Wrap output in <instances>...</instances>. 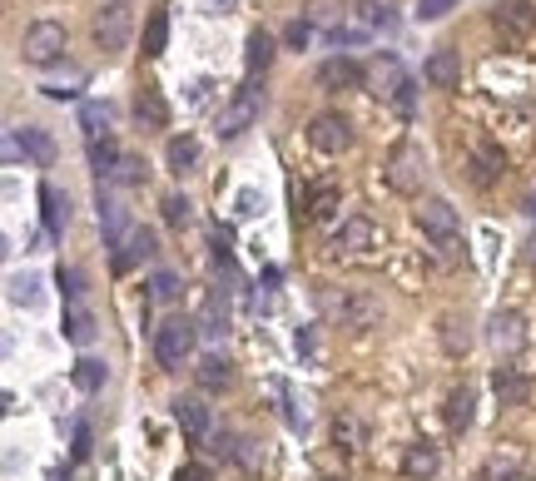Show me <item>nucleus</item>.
Masks as SVG:
<instances>
[{
    "label": "nucleus",
    "mask_w": 536,
    "mask_h": 481,
    "mask_svg": "<svg viewBox=\"0 0 536 481\" xmlns=\"http://www.w3.org/2000/svg\"><path fill=\"white\" fill-rule=\"evenodd\" d=\"M368 90H373L378 100L398 105L402 115H412V80H407L398 55H378V60L368 65Z\"/></svg>",
    "instance_id": "f03ea898"
},
{
    "label": "nucleus",
    "mask_w": 536,
    "mask_h": 481,
    "mask_svg": "<svg viewBox=\"0 0 536 481\" xmlns=\"http://www.w3.org/2000/svg\"><path fill=\"white\" fill-rule=\"evenodd\" d=\"M224 328H229V308H224V298H209V303H204V313H199V333L219 338Z\"/></svg>",
    "instance_id": "f704fd0d"
},
{
    "label": "nucleus",
    "mask_w": 536,
    "mask_h": 481,
    "mask_svg": "<svg viewBox=\"0 0 536 481\" xmlns=\"http://www.w3.org/2000/svg\"><path fill=\"white\" fill-rule=\"evenodd\" d=\"M174 422H179L189 437H204V432H209V407H204V397H174Z\"/></svg>",
    "instance_id": "412c9836"
},
{
    "label": "nucleus",
    "mask_w": 536,
    "mask_h": 481,
    "mask_svg": "<svg viewBox=\"0 0 536 481\" xmlns=\"http://www.w3.org/2000/svg\"><path fill=\"white\" fill-rule=\"evenodd\" d=\"M134 120L149 124V129H164V124H169V105H164L159 85H144V90L134 95Z\"/></svg>",
    "instance_id": "a211bd4d"
},
{
    "label": "nucleus",
    "mask_w": 536,
    "mask_h": 481,
    "mask_svg": "<svg viewBox=\"0 0 536 481\" xmlns=\"http://www.w3.org/2000/svg\"><path fill=\"white\" fill-rule=\"evenodd\" d=\"M492 392H497L502 407H522L532 387H527V377H522L517 367H497V372H492Z\"/></svg>",
    "instance_id": "f3484780"
},
{
    "label": "nucleus",
    "mask_w": 536,
    "mask_h": 481,
    "mask_svg": "<svg viewBox=\"0 0 536 481\" xmlns=\"http://www.w3.org/2000/svg\"><path fill=\"white\" fill-rule=\"evenodd\" d=\"M65 45H70V35H65L60 20H35V25H25V35H20L25 65H55V60L65 55Z\"/></svg>",
    "instance_id": "7ed1b4c3"
},
{
    "label": "nucleus",
    "mask_w": 536,
    "mask_h": 481,
    "mask_svg": "<svg viewBox=\"0 0 536 481\" xmlns=\"http://www.w3.org/2000/svg\"><path fill=\"white\" fill-rule=\"evenodd\" d=\"M159 248H154V234L149 229H130V239H125V248H120V258H115V268H130V263H139V258H154Z\"/></svg>",
    "instance_id": "c756f323"
},
{
    "label": "nucleus",
    "mask_w": 536,
    "mask_h": 481,
    "mask_svg": "<svg viewBox=\"0 0 536 481\" xmlns=\"http://www.w3.org/2000/svg\"><path fill=\"white\" fill-rule=\"evenodd\" d=\"M259 115H264V95H259L254 85H244V90L224 105V115H219V134H224V139H234V134H244L249 124L259 120Z\"/></svg>",
    "instance_id": "1a4fd4ad"
},
{
    "label": "nucleus",
    "mask_w": 536,
    "mask_h": 481,
    "mask_svg": "<svg viewBox=\"0 0 536 481\" xmlns=\"http://www.w3.org/2000/svg\"><path fill=\"white\" fill-rule=\"evenodd\" d=\"M65 338H70V343H80V348H85V343L95 338V313H90L85 303L65 308Z\"/></svg>",
    "instance_id": "bb28decb"
},
{
    "label": "nucleus",
    "mask_w": 536,
    "mask_h": 481,
    "mask_svg": "<svg viewBox=\"0 0 536 481\" xmlns=\"http://www.w3.org/2000/svg\"><path fill=\"white\" fill-rule=\"evenodd\" d=\"M487 343H492V353H497V358L522 353V348H527V318H522V313H512V308H497V313L487 318Z\"/></svg>",
    "instance_id": "423d86ee"
},
{
    "label": "nucleus",
    "mask_w": 536,
    "mask_h": 481,
    "mask_svg": "<svg viewBox=\"0 0 536 481\" xmlns=\"http://www.w3.org/2000/svg\"><path fill=\"white\" fill-rule=\"evenodd\" d=\"M497 169H507V159H502L497 149H487V144H482V149H477V184H492V179H497Z\"/></svg>",
    "instance_id": "58836bf2"
},
{
    "label": "nucleus",
    "mask_w": 536,
    "mask_h": 481,
    "mask_svg": "<svg viewBox=\"0 0 536 481\" xmlns=\"http://www.w3.org/2000/svg\"><path fill=\"white\" fill-rule=\"evenodd\" d=\"M110 179H115L120 189H139V184L149 179V169H144V159H139V154H120V164L110 169Z\"/></svg>",
    "instance_id": "7c9ffc66"
},
{
    "label": "nucleus",
    "mask_w": 536,
    "mask_h": 481,
    "mask_svg": "<svg viewBox=\"0 0 536 481\" xmlns=\"http://www.w3.org/2000/svg\"><path fill=\"white\" fill-rule=\"evenodd\" d=\"M333 442H338L343 452L368 447V422H363L358 412H338V417H333Z\"/></svg>",
    "instance_id": "4be33fe9"
},
{
    "label": "nucleus",
    "mask_w": 536,
    "mask_h": 481,
    "mask_svg": "<svg viewBox=\"0 0 536 481\" xmlns=\"http://www.w3.org/2000/svg\"><path fill=\"white\" fill-rule=\"evenodd\" d=\"M100 229H105L110 243L130 239V219H125V209H120V199H115L110 189H100Z\"/></svg>",
    "instance_id": "6ab92c4d"
},
{
    "label": "nucleus",
    "mask_w": 536,
    "mask_h": 481,
    "mask_svg": "<svg viewBox=\"0 0 536 481\" xmlns=\"http://www.w3.org/2000/svg\"><path fill=\"white\" fill-rule=\"evenodd\" d=\"M492 20H497L502 35H532L536 30V5L532 0H502Z\"/></svg>",
    "instance_id": "2eb2a0df"
},
{
    "label": "nucleus",
    "mask_w": 536,
    "mask_h": 481,
    "mask_svg": "<svg viewBox=\"0 0 536 481\" xmlns=\"http://www.w3.org/2000/svg\"><path fill=\"white\" fill-rule=\"evenodd\" d=\"M134 35V15L120 5V0H110L100 15H95V45L105 50V55H115V50H125Z\"/></svg>",
    "instance_id": "0eeeda50"
},
{
    "label": "nucleus",
    "mask_w": 536,
    "mask_h": 481,
    "mask_svg": "<svg viewBox=\"0 0 536 481\" xmlns=\"http://www.w3.org/2000/svg\"><path fill=\"white\" fill-rule=\"evenodd\" d=\"M164 164H169V174H179V179H184V174L199 164V139H194V134H174V139H169V149H164Z\"/></svg>",
    "instance_id": "aec40b11"
},
{
    "label": "nucleus",
    "mask_w": 536,
    "mask_h": 481,
    "mask_svg": "<svg viewBox=\"0 0 536 481\" xmlns=\"http://www.w3.org/2000/svg\"><path fill=\"white\" fill-rule=\"evenodd\" d=\"M204 5H209V15H229L234 10V0H204Z\"/></svg>",
    "instance_id": "49530a36"
},
{
    "label": "nucleus",
    "mask_w": 536,
    "mask_h": 481,
    "mask_svg": "<svg viewBox=\"0 0 536 481\" xmlns=\"http://www.w3.org/2000/svg\"><path fill=\"white\" fill-rule=\"evenodd\" d=\"M452 10V0H417V20H442Z\"/></svg>",
    "instance_id": "79ce46f5"
},
{
    "label": "nucleus",
    "mask_w": 536,
    "mask_h": 481,
    "mask_svg": "<svg viewBox=\"0 0 536 481\" xmlns=\"http://www.w3.org/2000/svg\"><path fill=\"white\" fill-rule=\"evenodd\" d=\"M10 303L35 308V303H40V278H35V273H15V278H10Z\"/></svg>",
    "instance_id": "72a5a7b5"
},
{
    "label": "nucleus",
    "mask_w": 536,
    "mask_h": 481,
    "mask_svg": "<svg viewBox=\"0 0 536 481\" xmlns=\"http://www.w3.org/2000/svg\"><path fill=\"white\" fill-rule=\"evenodd\" d=\"M373 239H378V229L363 219V214H348L343 224H338V234H333V253H363V248H373Z\"/></svg>",
    "instance_id": "ddd939ff"
},
{
    "label": "nucleus",
    "mask_w": 536,
    "mask_h": 481,
    "mask_svg": "<svg viewBox=\"0 0 536 481\" xmlns=\"http://www.w3.org/2000/svg\"><path fill=\"white\" fill-rule=\"evenodd\" d=\"M194 377H199V387H204V392H224V387H229V377H234V367H229L224 353H209V358H199Z\"/></svg>",
    "instance_id": "5701e85b"
},
{
    "label": "nucleus",
    "mask_w": 536,
    "mask_h": 481,
    "mask_svg": "<svg viewBox=\"0 0 536 481\" xmlns=\"http://www.w3.org/2000/svg\"><path fill=\"white\" fill-rule=\"evenodd\" d=\"M120 5H125V0H120Z\"/></svg>",
    "instance_id": "3c124183"
},
{
    "label": "nucleus",
    "mask_w": 536,
    "mask_h": 481,
    "mask_svg": "<svg viewBox=\"0 0 536 481\" xmlns=\"http://www.w3.org/2000/svg\"><path fill=\"white\" fill-rule=\"evenodd\" d=\"M472 407H477V397H472L467 387L447 392V427H452V432H467V427H472Z\"/></svg>",
    "instance_id": "cd10ccee"
},
{
    "label": "nucleus",
    "mask_w": 536,
    "mask_h": 481,
    "mask_svg": "<svg viewBox=\"0 0 536 481\" xmlns=\"http://www.w3.org/2000/svg\"><path fill=\"white\" fill-rule=\"evenodd\" d=\"M437 467H442V457H437V447H427V442H417V447L402 452V477L407 481H432Z\"/></svg>",
    "instance_id": "dca6fc26"
},
{
    "label": "nucleus",
    "mask_w": 536,
    "mask_h": 481,
    "mask_svg": "<svg viewBox=\"0 0 536 481\" xmlns=\"http://www.w3.org/2000/svg\"><path fill=\"white\" fill-rule=\"evenodd\" d=\"M20 149H25L35 164H50V159H55V139H50L45 129H20V134H10L5 159H20Z\"/></svg>",
    "instance_id": "4468645a"
},
{
    "label": "nucleus",
    "mask_w": 536,
    "mask_h": 481,
    "mask_svg": "<svg viewBox=\"0 0 536 481\" xmlns=\"http://www.w3.org/2000/svg\"><path fill=\"white\" fill-rule=\"evenodd\" d=\"M358 15L368 30H393L398 25V0H358Z\"/></svg>",
    "instance_id": "393cba45"
},
{
    "label": "nucleus",
    "mask_w": 536,
    "mask_h": 481,
    "mask_svg": "<svg viewBox=\"0 0 536 481\" xmlns=\"http://www.w3.org/2000/svg\"><path fill=\"white\" fill-rule=\"evenodd\" d=\"M283 40H288V45H293V50H303V45H308V40H313V25H308V20H293V25H288V30H283Z\"/></svg>",
    "instance_id": "a19ab883"
},
{
    "label": "nucleus",
    "mask_w": 536,
    "mask_h": 481,
    "mask_svg": "<svg viewBox=\"0 0 536 481\" xmlns=\"http://www.w3.org/2000/svg\"><path fill=\"white\" fill-rule=\"evenodd\" d=\"M522 253H527V263H532V268H536V234H532V239H527V243H522Z\"/></svg>",
    "instance_id": "de8ad7c7"
},
{
    "label": "nucleus",
    "mask_w": 536,
    "mask_h": 481,
    "mask_svg": "<svg viewBox=\"0 0 536 481\" xmlns=\"http://www.w3.org/2000/svg\"><path fill=\"white\" fill-rule=\"evenodd\" d=\"M159 209H164V224H174V229H184V224L194 219V204H189L184 194H164Z\"/></svg>",
    "instance_id": "c9c22d12"
},
{
    "label": "nucleus",
    "mask_w": 536,
    "mask_h": 481,
    "mask_svg": "<svg viewBox=\"0 0 536 481\" xmlns=\"http://www.w3.org/2000/svg\"><path fill=\"white\" fill-rule=\"evenodd\" d=\"M169 45V10H149V25H144V55L159 60Z\"/></svg>",
    "instance_id": "a878e982"
},
{
    "label": "nucleus",
    "mask_w": 536,
    "mask_h": 481,
    "mask_svg": "<svg viewBox=\"0 0 536 481\" xmlns=\"http://www.w3.org/2000/svg\"><path fill=\"white\" fill-rule=\"evenodd\" d=\"M417 224H422V234L432 239L437 248V258L442 263H462V224H457V209L447 204V199H427L422 209H417Z\"/></svg>",
    "instance_id": "f257e3e1"
},
{
    "label": "nucleus",
    "mask_w": 536,
    "mask_h": 481,
    "mask_svg": "<svg viewBox=\"0 0 536 481\" xmlns=\"http://www.w3.org/2000/svg\"><path fill=\"white\" fill-rule=\"evenodd\" d=\"M70 382H75L80 392H100V387H105V362L100 358H80L75 362V372H70Z\"/></svg>",
    "instance_id": "2f4dec72"
},
{
    "label": "nucleus",
    "mask_w": 536,
    "mask_h": 481,
    "mask_svg": "<svg viewBox=\"0 0 536 481\" xmlns=\"http://www.w3.org/2000/svg\"><path fill=\"white\" fill-rule=\"evenodd\" d=\"M149 298H154V303H174V298H179V273L159 268V273L149 278Z\"/></svg>",
    "instance_id": "e433bc0d"
},
{
    "label": "nucleus",
    "mask_w": 536,
    "mask_h": 481,
    "mask_svg": "<svg viewBox=\"0 0 536 481\" xmlns=\"http://www.w3.org/2000/svg\"><path fill=\"white\" fill-rule=\"evenodd\" d=\"M522 209H527V214L536 219V194H527V204H522Z\"/></svg>",
    "instance_id": "09e8293b"
},
{
    "label": "nucleus",
    "mask_w": 536,
    "mask_h": 481,
    "mask_svg": "<svg viewBox=\"0 0 536 481\" xmlns=\"http://www.w3.org/2000/svg\"><path fill=\"white\" fill-rule=\"evenodd\" d=\"M422 80L432 85V90H462V55L457 50H432L427 55V65H422Z\"/></svg>",
    "instance_id": "9b49d317"
},
{
    "label": "nucleus",
    "mask_w": 536,
    "mask_h": 481,
    "mask_svg": "<svg viewBox=\"0 0 536 481\" xmlns=\"http://www.w3.org/2000/svg\"><path fill=\"white\" fill-rule=\"evenodd\" d=\"M442 348H447L452 358H467L472 333H467V323H462V318H442Z\"/></svg>",
    "instance_id": "473e14b6"
},
{
    "label": "nucleus",
    "mask_w": 536,
    "mask_h": 481,
    "mask_svg": "<svg viewBox=\"0 0 536 481\" xmlns=\"http://www.w3.org/2000/svg\"><path fill=\"white\" fill-rule=\"evenodd\" d=\"M80 129H85V139H90V144H100V134H110V105L85 100V105H80Z\"/></svg>",
    "instance_id": "c85d7f7f"
},
{
    "label": "nucleus",
    "mask_w": 536,
    "mask_h": 481,
    "mask_svg": "<svg viewBox=\"0 0 536 481\" xmlns=\"http://www.w3.org/2000/svg\"><path fill=\"white\" fill-rule=\"evenodd\" d=\"M383 184L393 194H417L422 189V149L417 144H398L383 164Z\"/></svg>",
    "instance_id": "39448f33"
},
{
    "label": "nucleus",
    "mask_w": 536,
    "mask_h": 481,
    "mask_svg": "<svg viewBox=\"0 0 536 481\" xmlns=\"http://www.w3.org/2000/svg\"><path fill=\"white\" fill-rule=\"evenodd\" d=\"M338 209V194L333 189H323V194H313V219H328Z\"/></svg>",
    "instance_id": "37998d69"
},
{
    "label": "nucleus",
    "mask_w": 536,
    "mask_h": 481,
    "mask_svg": "<svg viewBox=\"0 0 536 481\" xmlns=\"http://www.w3.org/2000/svg\"><path fill=\"white\" fill-rule=\"evenodd\" d=\"M174 481H209V472H204V467H179Z\"/></svg>",
    "instance_id": "c03bdc74"
},
{
    "label": "nucleus",
    "mask_w": 536,
    "mask_h": 481,
    "mask_svg": "<svg viewBox=\"0 0 536 481\" xmlns=\"http://www.w3.org/2000/svg\"><path fill=\"white\" fill-rule=\"evenodd\" d=\"M318 85L323 90H358V85H368V70L348 55H333V60L318 65Z\"/></svg>",
    "instance_id": "f8f14e48"
},
{
    "label": "nucleus",
    "mask_w": 536,
    "mask_h": 481,
    "mask_svg": "<svg viewBox=\"0 0 536 481\" xmlns=\"http://www.w3.org/2000/svg\"><path fill=\"white\" fill-rule=\"evenodd\" d=\"M308 144L323 149V154H343V149H353V124L343 115H313L308 120Z\"/></svg>",
    "instance_id": "9d476101"
},
{
    "label": "nucleus",
    "mask_w": 536,
    "mask_h": 481,
    "mask_svg": "<svg viewBox=\"0 0 536 481\" xmlns=\"http://www.w3.org/2000/svg\"><path fill=\"white\" fill-rule=\"evenodd\" d=\"M85 452H90V432L80 427V432H75V457H85Z\"/></svg>",
    "instance_id": "a18cd8bd"
},
{
    "label": "nucleus",
    "mask_w": 536,
    "mask_h": 481,
    "mask_svg": "<svg viewBox=\"0 0 536 481\" xmlns=\"http://www.w3.org/2000/svg\"><path fill=\"white\" fill-rule=\"evenodd\" d=\"M194 338H199V323H194V318H169V323L154 333V362H159L164 372L184 367V358L194 353Z\"/></svg>",
    "instance_id": "20e7f679"
},
{
    "label": "nucleus",
    "mask_w": 536,
    "mask_h": 481,
    "mask_svg": "<svg viewBox=\"0 0 536 481\" xmlns=\"http://www.w3.org/2000/svg\"><path fill=\"white\" fill-rule=\"evenodd\" d=\"M273 60V35L268 30H249V45H244V65H249V85L259 80V70H268Z\"/></svg>",
    "instance_id": "b1692460"
},
{
    "label": "nucleus",
    "mask_w": 536,
    "mask_h": 481,
    "mask_svg": "<svg viewBox=\"0 0 536 481\" xmlns=\"http://www.w3.org/2000/svg\"><path fill=\"white\" fill-rule=\"evenodd\" d=\"M60 293H65V308L85 303V273L80 268H60Z\"/></svg>",
    "instance_id": "4c0bfd02"
},
{
    "label": "nucleus",
    "mask_w": 536,
    "mask_h": 481,
    "mask_svg": "<svg viewBox=\"0 0 536 481\" xmlns=\"http://www.w3.org/2000/svg\"><path fill=\"white\" fill-rule=\"evenodd\" d=\"M323 481H333V477H323Z\"/></svg>",
    "instance_id": "8fccbe9b"
},
{
    "label": "nucleus",
    "mask_w": 536,
    "mask_h": 481,
    "mask_svg": "<svg viewBox=\"0 0 536 481\" xmlns=\"http://www.w3.org/2000/svg\"><path fill=\"white\" fill-rule=\"evenodd\" d=\"M333 313H338V323H343L348 333H373V328L383 323V303H378L373 293H343V298L333 303Z\"/></svg>",
    "instance_id": "6e6552de"
},
{
    "label": "nucleus",
    "mask_w": 536,
    "mask_h": 481,
    "mask_svg": "<svg viewBox=\"0 0 536 481\" xmlns=\"http://www.w3.org/2000/svg\"><path fill=\"white\" fill-rule=\"evenodd\" d=\"M40 204H45V229H50V234H60V224H65V209H60V194H55L50 184L40 189Z\"/></svg>",
    "instance_id": "ea45409f"
}]
</instances>
